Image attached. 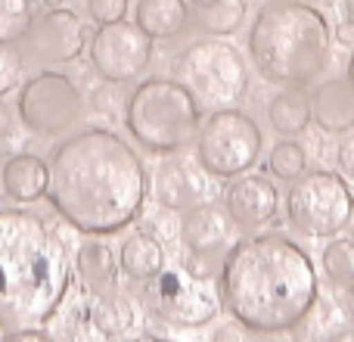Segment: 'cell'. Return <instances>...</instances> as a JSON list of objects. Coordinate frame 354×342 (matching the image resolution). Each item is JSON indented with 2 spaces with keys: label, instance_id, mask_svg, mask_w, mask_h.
<instances>
[{
  "label": "cell",
  "instance_id": "7a4b0ae2",
  "mask_svg": "<svg viewBox=\"0 0 354 342\" xmlns=\"http://www.w3.org/2000/svg\"><path fill=\"white\" fill-rule=\"evenodd\" d=\"M221 302L255 333H283L317 302V271L299 243L280 233L236 240L218 274Z\"/></svg>",
  "mask_w": 354,
  "mask_h": 342
},
{
  "label": "cell",
  "instance_id": "1f68e13d",
  "mask_svg": "<svg viewBox=\"0 0 354 342\" xmlns=\"http://www.w3.org/2000/svg\"><path fill=\"white\" fill-rule=\"evenodd\" d=\"M212 342H249V339H245V333L239 327H221L212 336Z\"/></svg>",
  "mask_w": 354,
  "mask_h": 342
},
{
  "label": "cell",
  "instance_id": "ffe728a7",
  "mask_svg": "<svg viewBox=\"0 0 354 342\" xmlns=\"http://www.w3.org/2000/svg\"><path fill=\"white\" fill-rule=\"evenodd\" d=\"M84 321L97 336H122L134 324V305L118 293H93L84 305Z\"/></svg>",
  "mask_w": 354,
  "mask_h": 342
},
{
  "label": "cell",
  "instance_id": "8d00e7d4",
  "mask_svg": "<svg viewBox=\"0 0 354 342\" xmlns=\"http://www.w3.org/2000/svg\"><path fill=\"white\" fill-rule=\"evenodd\" d=\"M345 78H348V84L354 87V53L348 56V75H345Z\"/></svg>",
  "mask_w": 354,
  "mask_h": 342
},
{
  "label": "cell",
  "instance_id": "484cf974",
  "mask_svg": "<svg viewBox=\"0 0 354 342\" xmlns=\"http://www.w3.org/2000/svg\"><path fill=\"white\" fill-rule=\"evenodd\" d=\"M320 262L330 280L336 283H354V240H333L320 252Z\"/></svg>",
  "mask_w": 354,
  "mask_h": 342
},
{
  "label": "cell",
  "instance_id": "8992f818",
  "mask_svg": "<svg viewBox=\"0 0 354 342\" xmlns=\"http://www.w3.org/2000/svg\"><path fill=\"white\" fill-rule=\"evenodd\" d=\"M174 81L183 84L199 106L230 109L249 91V66L233 44L221 37H199L187 44L171 62Z\"/></svg>",
  "mask_w": 354,
  "mask_h": 342
},
{
  "label": "cell",
  "instance_id": "f1b7e54d",
  "mask_svg": "<svg viewBox=\"0 0 354 342\" xmlns=\"http://www.w3.org/2000/svg\"><path fill=\"white\" fill-rule=\"evenodd\" d=\"M336 159H339L342 174L354 181V131H348V134L342 137V143H339V150H336Z\"/></svg>",
  "mask_w": 354,
  "mask_h": 342
},
{
  "label": "cell",
  "instance_id": "83f0119b",
  "mask_svg": "<svg viewBox=\"0 0 354 342\" xmlns=\"http://www.w3.org/2000/svg\"><path fill=\"white\" fill-rule=\"evenodd\" d=\"M87 12L97 25L122 22L124 12H128V0H87Z\"/></svg>",
  "mask_w": 354,
  "mask_h": 342
},
{
  "label": "cell",
  "instance_id": "6da1fadb",
  "mask_svg": "<svg viewBox=\"0 0 354 342\" xmlns=\"http://www.w3.org/2000/svg\"><path fill=\"white\" fill-rule=\"evenodd\" d=\"M147 168L109 128H84L50 156L47 199L75 231L106 237L134 224L147 202Z\"/></svg>",
  "mask_w": 354,
  "mask_h": 342
},
{
  "label": "cell",
  "instance_id": "603a6c76",
  "mask_svg": "<svg viewBox=\"0 0 354 342\" xmlns=\"http://www.w3.org/2000/svg\"><path fill=\"white\" fill-rule=\"evenodd\" d=\"M245 22V0H218L212 6H196V28L212 37L233 35Z\"/></svg>",
  "mask_w": 354,
  "mask_h": 342
},
{
  "label": "cell",
  "instance_id": "277c9868",
  "mask_svg": "<svg viewBox=\"0 0 354 342\" xmlns=\"http://www.w3.org/2000/svg\"><path fill=\"white\" fill-rule=\"evenodd\" d=\"M255 69L283 87H311L330 66L333 31L326 16L301 0H274L258 10L249 31Z\"/></svg>",
  "mask_w": 354,
  "mask_h": 342
},
{
  "label": "cell",
  "instance_id": "b9f144b4",
  "mask_svg": "<svg viewBox=\"0 0 354 342\" xmlns=\"http://www.w3.org/2000/svg\"><path fill=\"white\" fill-rule=\"evenodd\" d=\"M268 342H277V339H268Z\"/></svg>",
  "mask_w": 354,
  "mask_h": 342
},
{
  "label": "cell",
  "instance_id": "4316f807",
  "mask_svg": "<svg viewBox=\"0 0 354 342\" xmlns=\"http://www.w3.org/2000/svg\"><path fill=\"white\" fill-rule=\"evenodd\" d=\"M22 66H25V60L16 53V50L0 47V93L12 91V87L19 84V78H22Z\"/></svg>",
  "mask_w": 354,
  "mask_h": 342
},
{
  "label": "cell",
  "instance_id": "52a82bcc",
  "mask_svg": "<svg viewBox=\"0 0 354 342\" xmlns=\"http://www.w3.org/2000/svg\"><path fill=\"white\" fill-rule=\"evenodd\" d=\"M286 218L299 233L326 240L354 221L351 183L336 171H311L292 181L286 196Z\"/></svg>",
  "mask_w": 354,
  "mask_h": 342
},
{
  "label": "cell",
  "instance_id": "8fae6325",
  "mask_svg": "<svg viewBox=\"0 0 354 342\" xmlns=\"http://www.w3.org/2000/svg\"><path fill=\"white\" fill-rule=\"evenodd\" d=\"M236 221L218 202H196L193 208H187L180 221V243L187 249L183 268L202 280H214L227 252L236 243Z\"/></svg>",
  "mask_w": 354,
  "mask_h": 342
},
{
  "label": "cell",
  "instance_id": "2e32d148",
  "mask_svg": "<svg viewBox=\"0 0 354 342\" xmlns=\"http://www.w3.org/2000/svg\"><path fill=\"white\" fill-rule=\"evenodd\" d=\"M205 193V181L196 174L187 162L168 159L156 171V199L168 212H187Z\"/></svg>",
  "mask_w": 354,
  "mask_h": 342
},
{
  "label": "cell",
  "instance_id": "60d3db41",
  "mask_svg": "<svg viewBox=\"0 0 354 342\" xmlns=\"http://www.w3.org/2000/svg\"><path fill=\"white\" fill-rule=\"evenodd\" d=\"M351 293H354V283H351Z\"/></svg>",
  "mask_w": 354,
  "mask_h": 342
},
{
  "label": "cell",
  "instance_id": "e0dca14e",
  "mask_svg": "<svg viewBox=\"0 0 354 342\" xmlns=\"http://www.w3.org/2000/svg\"><path fill=\"white\" fill-rule=\"evenodd\" d=\"M50 165L41 156L31 153H12L3 162V193L16 202H35L47 196Z\"/></svg>",
  "mask_w": 354,
  "mask_h": 342
},
{
  "label": "cell",
  "instance_id": "ba28073f",
  "mask_svg": "<svg viewBox=\"0 0 354 342\" xmlns=\"http://www.w3.org/2000/svg\"><path fill=\"white\" fill-rule=\"evenodd\" d=\"M264 147L261 128L243 109H214L196 137V159L212 177H236L252 171Z\"/></svg>",
  "mask_w": 354,
  "mask_h": 342
},
{
  "label": "cell",
  "instance_id": "ac0fdd59",
  "mask_svg": "<svg viewBox=\"0 0 354 342\" xmlns=\"http://www.w3.org/2000/svg\"><path fill=\"white\" fill-rule=\"evenodd\" d=\"M189 25V6L183 0H137V28L153 41L183 35Z\"/></svg>",
  "mask_w": 354,
  "mask_h": 342
},
{
  "label": "cell",
  "instance_id": "d4e9b609",
  "mask_svg": "<svg viewBox=\"0 0 354 342\" xmlns=\"http://www.w3.org/2000/svg\"><path fill=\"white\" fill-rule=\"evenodd\" d=\"M270 171H274L280 181H299L308 168V153L301 143L295 141H277L274 150H270V159H268Z\"/></svg>",
  "mask_w": 354,
  "mask_h": 342
},
{
  "label": "cell",
  "instance_id": "3957f363",
  "mask_svg": "<svg viewBox=\"0 0 354 342\" xmlns=\"http://www.w3.org/2000/svg\"><path fill=\"white\" fill-rule=\"evenodd\" d=\"M72 283L62 237L28 208H0V330H35Z\"/></svg>",
  "mask_w": 354,
  "mask_h": 342
},
{
  "label": "cell",
  "instance_id": "cb8c5ba5",
  "mask_svg": "<svg viewBox=\"0 0 354 342\" xmlns=\"http://www.w3.org/2000/svg\"><path fill=\"white\" fill-rule=\"evenodd\" d=\"M35 22L31 0H0V47L19 44Z\"/></svg>",
  "mask_w": 354,
  "mask_h": 342
},
{
  "label": "cell",
  "instance_id": "f546056e",
  "mask_svg": "<svg viewBox=\"0 0 354 342\" xmlns=\"http://www.w3.org/2000/svg\"><path fill=\"white\" fill-rule=\"evenodd\" d=\"M12 131H16V112H12L10 103H3V100H0V141L12 137Z\"/></svg>",
  "mask_w": 354,
  "mask_h": 342
},
{
  "label": "cell",
  "instance_id": "836d02e7",
  "mask_svg": "<svg viewBox=\"0 0 354 342\" xmlns=\"http://www.w3.org/2000/svg\"><path fill=\"white\" fill-rule=\"evenodd\" d=\"M339 41L342 44H354V25H339Z\"/></svg>",
  "mask_w": 354,
  "mask_h": 342
},
{
  "label": "cell",
  "instance_id": "30bf717a",
  "mask_svg": "<svg viewBox=\"0 0 354 342\" xmlns=\"http://www.w3.org/2000/svg\"><path fill=\"white\" fill-rule=\"evenodd\" d=\"M149 308L174 327H202L221 314V289L214 280L189 274L187 268H162L149 280Z\"/></svg>",
  "mask_w": 354,
  "mask_h": 342
},
{
  "label": "cell",
  "instance_id": "5b68a950",
  "mask_svg": "<svg viewBox=\"0 0 354 342\" xmlns=\"http://www.w3.org/2000/svg\"><path fill=\"white\" fill-rule=\"evenodd\" d=\"M128 134L149 153H180L199 137L202 112L193 93L174 78H143L124 100Z\"/></svg>",
  "mask_w": 354,
  "mask_h": 342
},
{
  "label": "cell",
  "instance_id": "9a60e30c",
  "mask_svg": "<svg viewBox=\"0 0 354 342\" xmlns=\"http://www.w3.org/2000/svg\"><path fill=\"white\" fill-rule=\"evenodd\" d=\"M311 116L326 134H348L354 128V87L348 78L324 81L311 93Z\"/></svg>",
  "mask_w": 354,
  "mask_h": 342
},
{
  "label": "cell",
  "instance_id": "9c48e42d",
  "mask_svg": "<svg viewBox=\"0 0 354 342\" xmlns=\"http://www.w3.org/2000/svg\"><path fill=\"white\" fill-rule=\"evenodd\" d=\"M19 118L37 137H59L84 118V93L68 75L44 69L19 91Z\"/></svg>",
  "mask_w": 354,
  "mask_h": 342
},
{
  "label": "cell",
  "instance_id": "d590c367",
  "mask_svg": "<svg viewBox=\"0 0 354 342\" xmlns=\"http://www.w3.org/2000/svg\"><path fill=\"white\" fill-rule=\"evenodd\" d=\"M345 16H348V22L354 25V0H345Z\"/></svg>",
  "mask_w": 354,
  "mask_h": 342
},
{
  "label": "cell",
  "instance_id": "4dcf8cb0",
  "mask_svg": "<svg viewBox=\"0 0 354 342\" xmlns=\"http://www.w3.org/2000/svg\"><path fill=\"white\" fill-rule=\"evenodd\" d=\"M0 342H53V339L41 330H12V333H6Z\"/></svg>",
  "mask_w": 354,
  "mask_h": 342
},
{
  "label": "cell",
  "instance_id": "7402d4cb",
  "mask_svg": "<svg viewBox=\"0 0 354 342\" xmlns=\"http://www.w3.org/2000/svg\"><path fill=\"white\" fill-rule=\"evenodd\" d=\"M78 274L91 293H109L115 287L118 262L115 252L103 243V240H87L78 246Z\"/></svg>",
  "mask_w": 354,
  "mask_h": 342
},
{
  "label": "cell",
  "instance_id": "e575fe53",
  "mask_svg": "<svg viewBox=\"0 0 354 342\" xmlns=\"http://www.w3.org/2000/svg\"><path fill=\"white\" fill-rule=\"evenodd\" d=\"M128 342H171V339H162V336H137V339H128Z\"/></svg>",
  "mask_w": 354,
  "mask_h": 342
},
{
  "label": "cell",
  "instance_id": "5bb4252c",
  "mask_svg": "<svg viewBox=\"0 0 354 342\" xmlns=\"http://www.w3.org/2000/svg\"><path fill=\"white\" fill-rule=\"evenodd\" d=\"M224 208L236 227H261L268 221L277 218V208H280V193H277V183L264 174H249L239 177L227 187L224 193Z\"/></svg>",
  "mask_w": 354,
  "mask_h": 342
},
{
  "label": "cell",
  "instance_id": "7c38bea8",
  "mask_svg": "<svg viewBox=\"0 0 354 342\" xmlns=\"http://www.w3.org/2000/svg\"><path fill=\"white\" fill-rule=\"evenodd\" d=\"M91 62L97 75L109 84H122V81L140 78L147 66L153 62V37L137 22H112L100 25L97 35L91 37Z\"/></svg>",
  "mask_w": 354,
  "mask_h": 342
},
{
  "label": "cell",
  "instance_id": "44dd1931",
  "mask_svg": "<svg viewBox=\"0 0 354 342\" xmlns=\"http://www.w3.org/2000/svg\"><path fill=\"white\" fill-rule=\"evenodd\" d=\"M311 118V97L305 93V87H286L268 100V122L283 137L305 134Z\"/></svg>",
  "mask_w": 354,
  "mask_h": 342
},
{
  "label": "cell",
  "instance_id": "d6a6232c",
  "mask_svg": "<svg viewBox=\"0 0 354 342\" xmlns=\"http://www.w3.org/2000/svg\"><path fill=\"white\" fill-rule=\"evenodd\" d=\"M326 342H354V324H351V327H342L339 333H333V336L326 339Z\"/></svg>",
  "mask_w": 354,
  "mask_h": 342
},
{
  "label": "cell",
  "instance_id": "4fadbf2b",
  "mask_svg": "<svg viewBox=\"0 0 354 342\" xmlns=\"http://www.w3.org/2000/svg\"><path fill=\"white\" fill-rule=\"evenodd\" d=\"M84 50V22L66 6L47 10L31 22L28 35L22 37V60L37 66L72 62Z\"/></svg>",
  "mask_w": 354,
  "mask_h": 342
},
{
  "label": "cell",
  "instance_id": "d6986e66",
  "mask_svg": "<svg viewBox=\"0 0 354 342\" xmlns=\"http://www.w3.org/2000/svg\"><path fill=\"white\" fill-rule=\"evenodd\" d=\"M118 264L131 280H153L162 268H165V252L162 243L147 231L128 233L118 249Z\"/></svg>",
  "mask_w": 354,
  "mask_h": 342
},
{
  "label": "cell",
  "instance_id": "f35d334b",
  "mask_svg": "<svg viewBox=\"0 0 354 342\" xmlns=\"http://www.w3.org/2000/svg\"><path fill=\"white\" fill-rule=\"evenodd\" d=\"M189 3H196V6H212V3H218V0H189Z\"/></svg>",
  "mask_w": 354,
  "mask_h": 342
},
{
  "label": "cell",
  "instance_id": "74e56055",
  "mask_svg": "<svg viewBox=\"0 0 354 342\" xmlns=\"http://www.w3.org/2000/svg\"><path fill=\"white\" fill-rule=\"evenodd\" d=\"M41 3L47 6V10H56V6H62V3H66V0H41Z\"/></svg>",
  "mask_w": 354,
  "mask_h": 342
},
{
  "label": "cell",
  "instance_id": "ab89813d",
  "mask_svg": "<svg viewBox=\"0 0 354 342\" xmlns=\"http://www.w3.org/2000/svg\"><path fill=\"white\" fill-rule=\"evenodd\" d=\"M0 196H3V165H0Z\"/></svg>",
  "mask_w": 354,
  "mask_h": 342
}]
</instances>
